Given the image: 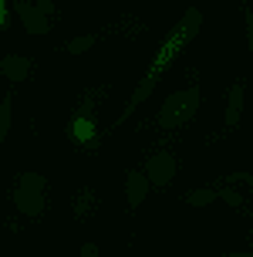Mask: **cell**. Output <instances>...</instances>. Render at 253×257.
<instances>
[{"instance_id":"obj_1","label":"cell","mask_w":253,"mask_h":257,"mask_svg":"<svg viewBox=\"0 0 253 257\" xmlns=\"http://www.w3.org/2000/svg\"><path fill=\"white\" fill-rule=\"evenodd\" d=\"M199 27H202V11H199V7H186V11H182V17L169 27V34L162 38V44L155 48V54L149 58L145 75L139 78V85H135V91H132V95H128L125 108H122V115L112 122V128L125 125L128 118L135 115V108H139V105H145V98H149L152 91L162 85V78L172 71V64L182 58V51L192 44V38H199Z\"/></svg>"},{"instance_id":"obj_2","label":"cell","mask_w":253,"mask_h":257,"mask_svg":"<svg viewBox=\"0 0 253 257\" xmlns=\"http://www.w3.org/2000/svg\"><path fill=\"white\" fill-rule=\"evenodd\" d=\"M199 105H202V91L196 88V85H186V88L172 91V95L162 102L159 115H155V125H159V128H182V125H189L192 118H196V112H199Z\"/></svg>"},{"instance_id":"obj_3","label":"cell","mask_w":253,"mask_h":257,"mask_svg":"<svg viewBox=\"0 0 253 257\" xmlns=\"http://www.w3.org/2000/svg\"><path fill=\"white\" fill-rule=\"evenodd\" d=\"M14 206L24 217L38 220L48 206V180L41 173H21L17 183H14Z\"/></svg>"},{"instance_id":"obj_4","label":"cell","mask_w":253,"mask_h":257,"mask_svg":"<svg viewBox=\"0 0 253 257\" xmlns=\"http://www.w3.org/2000/svg\"><path fill=\"white\" fill-rule=\"evenodd\" d=\"M68 139L75 146H98V115L95 108H78L75 115L68 118Z\"/></svg>"},{"instance_id":"obj_5","label":"cell","mask_w":253,"mask_h":257,"mask_svg":"<svg viewBox=\"0 0 253 257\" xmlns=\"http://www.w3.org/2000/svg\"><path fill=\"white\" fill-rule=\"evenodd\" d=\"M11 11L21 17V24L31 38H44L51 31V17L44 11H38V4L34 0H11Z\"/></svg>"},{"instance_id":"obj_6","label":"cell","mask_w":253,"mask_h":257,"mask_svg":"<svg viewBox=\"0 0 253 257\" xmlns=\"http://www.w3.org/2000/svg\"><path fill=\"white\" fill-rule=\"evenodd\" d=\"M176 169H179L176 156L162 149V153H152L149 156V163H145V176H149L152 186H169L172 176H176Z\"/></svg>"},{"instance_id":"obj_7","label":"cell","mask_w":253,"mask_h":257,"mask_svg":"<svg viewBox=\"0 0 253 257\" xmlns=\"http://www.w3.org/2000/svg\"><path fill=\"white\" fill-rule=\"evenodd\" d=\"M243 105H246V78H236L226 91V112H223V125L236 128L243 118Z\"/></svg>"},{"instance_id":"obj_8","label":"cell","mask_w":253,"mask_h":257,"mask_svg":"<svg viewBox=\"0 0 253 257\" xmlns=\"http://www.w3.org/2000/svg\"><path fill=\"white\" fill-rule=\"evenodd\" d=\"M149 190H152V183H149V176H145V169H128V173H125L128 210H139V206L149 200Z\"/></svg>"},{"instance_id":"obj_9","label":"cell","mask_w":253,"mask_h":257,"mask_svg":"<svg viewBox=\"0 0 253 257\" xmlns=\"http://www.w3.org/2000/svg\"><path fill=\"white\" fill-rule=\"evenodd\" d=\"M95 213H98V193L91 190V186H78L71 193V217L78 223H88Z\"/></svg>"},{"instance_id":"obj_10","label":"cell","mask_w":253,"mask_h":257,"mask_svg":"<svg viewBox=\"0 0 253 257\" xmlns=\"http://www.w3.org/2000/svg\"><path fill=\"white\" fill-rule=\"evenodd\" d=\"M31 71H34V61H31L27 54H4V58H0V75L11 78L14 85L27 81V78H31Z\"/></svg>"},{"instance_id":"obj_11","label":"cell","mask_w":253,"mask_h":257,"mask_svg":"<svg viewBox=\"0 0 253 257\" xmlns=\"http://www.w3.org/2000/svg\"><path fill=\"white\" fill-rule=\"evenodd\" d=\"M149 31V24L135 17V14H125V17H118L112 24H105V34H122V38H142Z\"/></svg>"},{"instance_id":"obj_12","label":"cell","mask_w":253,"mask_h":257,"mask_svg":"<svg viewBox=\"0 0 253 257\" xmlns=\"http://www.w3.org/2000/svg\"><path fill=\"white\" fill-rule=\"evenodd\" d=\"M219 200V193L213 190V186H199V190H186L182 193V203H189V206H209Z\"/></svg>"},{"instance_id":"obj_13","label":"cell","mask_w":253,"mask_h":257,"mask_svg":"<svg viewBox=\"0 0 253 257\" xmlns=\"http://www.w3.org/2000/svg\"><path fill=\"white\" fill-rule=\"evenodd\" d=\"M95 44H98V34H78V38L64 41V51L68 54H85V51H91Z\"/></svg>"},{"instance_id":"obj_14","label":"cell","mask_w":253,"mask_h":257,"mask_svg":"<svg viewBox=\"0 0 253 257\" xmlns=\"http://www.w3.org/2000/svg\"><path fill=\"white\" fill-rule=\"evenodd\" d=\"M11 115H14V98L4 95V98H0V146H4L7 132H11Z\"/></svg>"},{"instance_id":"obj_15","label":"cell","mask_w":253,"mask_h":257,"mask_svg":"<svg viewBox=\"0 0 253 257\" xmlns=\"http://www.w3.org/2000/svg\"><path fill=\"white\" fill-rule=\"evenodd\" d=\"M216 193H219V200H223L226 206H233V210H243V206H246V196H243L240 190H233L229 183H223V186H219Z\"/></svg>"},{"instance_id":"obj_16","label":"cell","mask_w":253,"mask_h":257,"mask_svg":"<svg viewBox=\"0 0 253 257\" xmlns=\"http://www.w3.org/2000/svg\"><path fill=\"white\" fill-rule=\"evenodd\" d=\"M240 11H243V27H246V48L253 54V7H250V0H240Z\"/></svg>"},{"instance_id":"obj_17","label":"cell","mask_w":253,"mask_h":257,"mask_svg":"<svg viewBox=\"0 0 253 257\" xmlns=\"http://www.w3.org/2000/svg\"><path fill=\"white\" fill-rule=\"evenodd\" d=\"M11 24V0H0V31H7Z\"/></svg>"},{"instance_id":"obj_18","label":"cell","mask_w":253,"mask_h":257,"mask_svg":"<svg viewBox=\"0 0 253 257\" xmlns=\"http://www.w3.org/2000/svg\"><path fill=\"white\" fill-rule=\"evenodd\" d=\"M34 4H38V11H44L51 21H54V14H58V11H54V0H34Z\"/></svg>"},{"instance_id":"obj_19","label":"cell","mask_w":253,"mask_h":257,"mask_svg":"<svg viewBox=\"0 0 253 257\" xmlns=\"http://www.w3.org/2000/svg\"><path fill=\"white\" fill-rule=\"evenodd\" d=\"M81 257H98V244H81Z\"/></svg>"},{"instance_id":"obj_20","label":"cell","mask_w":253,"mask_h":257,"mask_svg":"<svg viewBox=\"0 0 253 257\" xmlns=\"http://www.w3.org/2000/svg\"><path fill=\"white\" fill-rule=\"evenodd\" d=\"M250 247H253V233H250Z\"/></svg>"}]
</instances>
